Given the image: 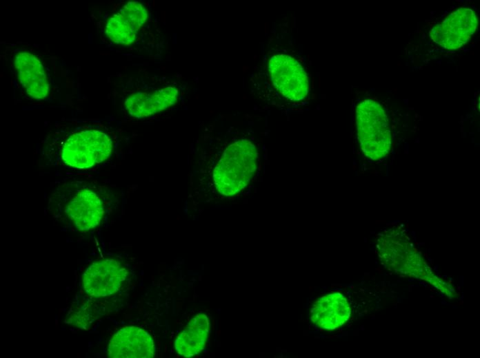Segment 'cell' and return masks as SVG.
I'll list each match as a JSON object with an SVG mask.
<instances>
[{
    "instance_id": "cell-1",
    "label": "cell",
    "mask_w": 480,
    "mask_h": 358,
    "mask_svg": "<svg viewBox=\"0 0 480 358\" xmlns=\"http://www.w3.org/2000/svg\"><path fill=\"white\" fill-rule=\"evenodd\" d=\"M107 190L94 179L66 178L54 185L50 199L61 209L77 231L86 232L102 222Z\"/></svg>"
},
{
    "instance_id": "cell-2",
    "label": "cell",
    "mask_w": 480,
    "mask_h": 358,
    "mask_svg": "<svg viewBox=\"0 0 480 358\" xmlns=\"http://www.w3.org/2000/svg\"><path fill=\"white\" fill-rule=\"evenodd\" d=\"M257 168V151L248 140H239L228 146L217 162L213 180L217 191L225 196L243 189Z\"/></svg>"
},
{
    "instance_id": "cell-3",
    "label": "cell",
    "mask_w": 480,
    "mask_h": 358,
    "mask_svg": "<svg viewBox=\"0 0 480 358\" xmlns=\"http://www.w3.org/2000/svg\"><path fill=\"white\" fill-rule=\"evenodd\" d=\"M112 151L111 138L98 129L72 133L63 143L59 162L74 169H88L107 160Z\"/></svg>"
},
{
    "instance_id": "cell-4",
    "label": "cell",
    "mask_w": 480,
    "mask_h": 358,
    "mask_svg": "<svg viewBox=\"0 0 480 358\" xmlns=\"http://www.w3.org/2000/svg\"><path fill=\"white\" fill-rule=\"evenodd\" d=\"M357 137L366 157L378 160L386 156L392 145L388 119L383 107L366 99L356 108Z\"/></svg>"
},
{
    "instance_id": "cell-5",
    "label": "cell",
    "mask_w": 480,
    "mask_h": 358,
    "mask_svg": "<svg viewBox=\"0 0 480 358\" xmlns=\"http://www.w3.org/2000/svg\"><path fill=\"white\" fill-rule=\"evenodd\" d=\"M268 71L274 87L285 98L303 100L308 93V79L301 65L294 58L283 54L273 55Z\"/></svg>"
},
{
    "instance_id": "cell-6",
    "label": "cell",
    "mask_w": 480,
    "mask_h": 358,
    "mask_svg": "<svg viewBox=\"0 0 480 358\" xmlns=\"http://www.w3.org/2000/svg\"><path fill=\"white\" fill-rule=\"evenodd\" d=\"M477 25L475 12L470 8H461L434 25L429 34L439 45L447 50H456L468 41Z\"/></svg>"
},
{
    "instance_id": "cell-7",
    "label": "cell",
    "mask_w": 480,
    "mask_h": 358,
    "mask_svg": "<svg viewBox=\"0 0 480 358\" xmlns=\"http://www.w3.org/2000/svg\"><path fill=\"white\" fill-rule=\"evenodd\" d=\"M128 271L114 259L90 264L82 276L84 291L92 297H105L116 293L126 280Z\"/></svg>"
},
{
    "instance_id": "cell-8",
    "label": "cell",
    "mask_w": 480,
    "mask_h": 358,
    "mask_svg": "<svg viewBox=\"0 0 480 358\" xmlns=\"http://www.w3.org/2000/svg\"><path fill=\"white\" fill-rule=\"evenodd\" d=\"M155 346L144 329L126 326L115 333L108 344V355L112 358H152Z\"/></svg>"
},
{
    "instance_id": "cell-9",
    "label": "cell",
    "mask_w": 480,
    "mask_h": 358,
    "mask_svg": "<svg viewBox=\"0 0 480 358\" xmlns=\"http://www.w3.org/2000/svg\"><path fill=\"white\" fill-rule=\"evenodd\" d=\"M14 63L18 78L26 93L36 100L45 98L48 95L50 84L38 58L22 51L16 54Z\"/></svg>"
},
{
    "instance_id": "cell-10",
    "label": "cell",
    "mask_w": 480,
    "mask_h": 358,
    "mask_svg": "<svg viewBox=\"0 0 480 358\" xmlns=\"http://www.w3.org/2000/svg\"><path fill=\"white\" fill-rule=\"evenodd\" d=\"M350 308L347 299L341 293L323 296L312 304L310 318L319 328L333 330L342 326L350 317Z\"/></svg>"
},
{
    "instance_id": "cell-11",
    "label": "cell",
    "mask_w": 480,
    "mask_h": 358,
    "mask_svg": "<svg viewBox=\"0 0 480 358\" xmlns=\"http://www.w3.org/2000/svg\"><path fill=\"white\" fill-rule=\"evenodd\" d=\"M178 96L174 87H166L154 92H139L128 96L124 103L130 116L141 118L163 111L174 105Z\"/></svg>"
},
{
    "instance_id": "cell-12",
    "label": "cell",
    "mask_w": 480,
    "mask_h": 358,
    "mask_svg": "<svg viewBox=\"0 0 480 358\" xmlns=\"http://www.w3.org/2000/svg\"><path fill=\"white\" fill-rule=\"evenodd\" d=\"M209 331L208 316L202 313L197 314L177 337L174 341L176 352L185 357L199 354L206 344Z\"/></svg>"
},
{
    "instance_id": "cell-13",
    "label": "cell",
    "mask_w": 480,
    "mask_h": 358,
    "mask_svg": "<svg viewBox=\"0 0 480 358\" xmlns=\"http://www.w3.org/2000/svg\"><path fill=\"white\" fill-rule=\"evenodd\" d=\"M105 33L112 42L128 45L134 41L137 31L118 12L109 18Z\"/></svg>"
},
{
    "instance_id": "cell-14",
    "label": "cell",
    "mask_w": 480,
    "mask_h": 358,
    "mask_svg": "<svg viewBox=\"0 0 480 358\" xmlns=\"http://www.w3.org/2000/svg\"><path fill=\"white\" fill-rule=\"evenodd\" d=\"M119 12L138 32L148 19V12L144 6L138 1H129Z\"/></svg>"
}]
</instances>
